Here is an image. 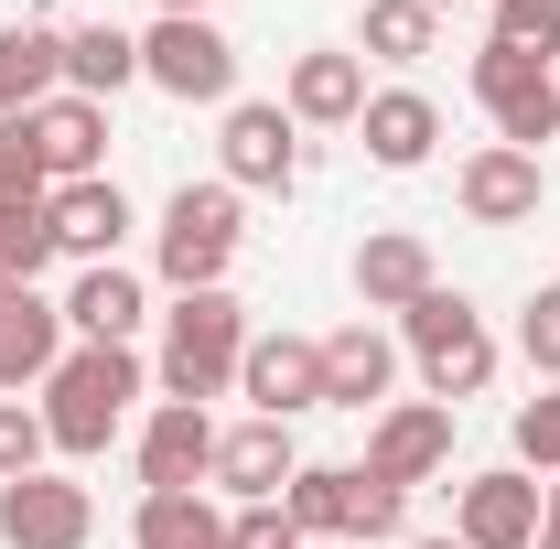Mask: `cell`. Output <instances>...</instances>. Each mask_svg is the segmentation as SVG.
<instances>
[{"instance_id":"30bf717a","label":"cell","mask_w":560,"mask_h":549,"mask_svg":"<svg viewBox=\"0 0 560 549\" xmlns=\"http://www.w3.org/2000/svg\"><path fill=\"white\" fill-rule=\"evenodd\" d=\"M86 539H97V495L75 475L0 484V549H86Z\"/></svg>"},{"instance_id":"4fadbf2b","label":"cell","mask_w":560,"mask_h":549,"mask_svg":"<svg viewBox=\"0 0 560 549\" xmlns=\"http://www.w3.org/2000/svg\"><path fill=\"white\" fill-rule=\"evenodd\" d=\"M302 475V442H291V420H237V431H215V475L237 506H280V484Z\"/></svg>"},{"instance_id":"4dcf8cb0","label":"cell","mask_w":560,"mask_h":549,"mask_svg":"<svg viewBox=\"0 0 560 549\" xmlns=\"http://www.w3.org/2000/svg\"><path fill=\"white\" fill-rule=\"evenodd\" d=\"M517 475H550L560 484V388H539L517 410Z\"/></svg>"},{"instance_id":"ab89813d","label":"cell","mask_w":560,"mask_h":549,"mask_svg":"<svg viewBox=\"0 0 560 549\" xmlns=\"http://www.w3.org/2000/svg\"><path fill=\"white\" fill-rule=\"evenodd\" d=\"M324 549H335V539H324Z\"/></svg>"},{"instance_id":"52a82bcc","label":"cell","mask_w":560,"mask_h":549,"mask_svg":"<svg viewBox=\"0 0 560 549\" xmlns=\"http://www.w3.org/2000/svg\"><path fill=\"white\" fill-rule=\"evenodd\" d=\"M215 162H226L237 195H291V184H302V119H291L280 97H226Z\"/></svg>"},{"instance_id":"1f68e13d","label":"cell","mask_w":560,"mask_h":549,"mask_svg":"<svg viewBox=\"0 0 560 549\" xmlns=\"http://www.w3.org/2000/svg\"><path fill=\"white\" fill-rule=\"evenodd\" d=\"M346 539H410V484L355 475V517H346Z\"/></svg>"},{"instance_id":"5b68a950","label":"cell","mask_w":560,"mask_h":549,"mask_svg":"<svg viewBox=\"0 0 560 549\" xmlns=\"http://www.w3.org/2000/svg\"><path fill=\"white\" fill-rule=\"evenodd\" d=\"M140 86H162V97H184V108H226V97H237V44L215 33L206 11H162V22L140 33Z\"/></svg>"},{"instance_id":"836d02e7","label":"cell","mask_w":560,"mask_h":549,"mask_svg":"<svg viewBox=\"0 0 560 549\" xmlns=\"http://www.w3.org/2000/svg\"><path fill=\"white\" fill-rule=\"evenodd\" d=\"M517 355L560 388V280H550V291H528V313H517Z\"/></svg>"},{"instance_id":"2e32d148","label":"cell","mask_w":560,"mask_h":549,"mask_svg":"<svg viewBox=\"0 0 560 549\" xmlns=\"http://www.w3.org/2000/svg\"><path fill=\"white\" fill-rule=\"evenodd\" d=\"M215 475V420L195 399H162L140 420V495H173V484H206Z\"/></svg>"},{"instance_id":"cb8c5ba5","label":"cell","mask_w":560,"mask_h":549,"mask_svg":"<svg viewBox=\"0 0 560 549\" xmlns=\"http://www.w3.org/2000/svg\"><path fill=\"white\" fill-rule=\"evenodd\" d=\"M130 549H226V506H215L206 484L140 495V506H130Z\"/></svg>"},{"instance_id":"7a4b0ae2","label":"cell","mask_w":560,"mask_h":549,"mask_svg":"<svg viewBox=\"0 0 560 549\" xmlns=\"http://www.w3.org/2000/svg\"><path fill=\"white\" fill-rule=\"evenodd\" d=\"M237 355H248V302L237 291H173L162 313V399H195L237 388Z\"/></svg>"},{"instance_id":"3957f363","label":"cell","mask_w":560,"mask_h":549,"mask_svg":"<svg viewBox=\"0 0 560 549\" xmlns=\"http://www.w3.org/2000/svg\"><path fill=\"white\" fill-rule=\"evenodd\" d=\"M399 335H410V355H420V388L442 399V410H464V399H486L495 388V335L475 324V302L464 291H420L410 313H399Z\"/></svg>"},{"instance_id":"e575fe53","label":"cell","mask_w":560,"mask_h":549,"mask_svg":"<svg viewBox=\"0 0 560 549\" xmlns=\"http://www.w3.org/2000/svg\"><path fill=\"white\" fill-rule=\"evenodd\" d=\"M226 549H313V539H302L280 506H237V517H226Z\"/></svg>"},{"instance_id":"ac0fdd59","label":"cell","mask_w":560,"mask_h":549,"mask_svg":"<svg viewBox=\"0 0 560 549\" xmlns=\"http://www.w3.org/2000/svg\"><path fill=\"white\" fill-rule=\"evenodd\" d=\"M33 151H44V173H55V184H97V173H108V108H97V97H44V108H33Z\"/></svg>"},{"instance_id":"9c48e42d","label":"cell","mask_w":560,"mask_h":549,"mask_svg":"<svg viewBox=\"0 0 560 549\" xmlns=\"http://www.w3.org/2000/svg\"><path fill=\"white\" fill-rule=\"evenodd\" d=\"M539 506H550V484H528L517 464L464 475L453 484V539L464 549H539Z\"/></svg>"},{"instance_id":"9a60e30c","label":"cell","mask_w":560,"mask_h":549,"mask_svg":"<svg viewBox=\"0 0 560 549\" xmlns=\"http://www.w3.org/2000/svg\"><path fill=\"white\" fill-rule=\"evenodd\" d=\"M453 206L475 215V226H528V215H539V151H506V140L464 151V173H453Z\"/></svg>"},{"instance_id":"83f0119b","label":"cell","mask_w":560,"mask_h":549,"mask_svg":"<svg viewBox=\"0 0 560 549\" xmlns=\"http://www.w3.org/2000/svg\"><path fill=\"white\" fill-rule=\"evenodd\" d=\"M44 195H55V173L33 151V119H0V215H33Z\"/></svg>"},{"instance_id":"f35d334b","label":"cell","mask_w":560,"mask_h":549,"mask_svg":"<svg viewBox=\"0 0 560 549\" xmlns=\"http://www.w3.org/2000/svg\"><path fill=\"white\" fill-rule=\"evenodd\" d=\"M431 11H475V0H431Z\"/></svg>"},{"instance_id":"f546056e","label":"cell","mask_w":560,"mask_h":549,"mask_svg":"<svg viewBox=\"0 0 560 549\" xmlns=\"http://www.w3.org/2000/svg\"><path fill=\"white\" fill-rule=\"evenodd\" d=\"M44 410L33 399H0V484H22V475H44Z\"/></svg>"},{"instance_id":"e0dca14e","label":"cell","mask_w":560,"mask_h":549,"mask_svg":"<svg viewBox=\"0 0 560 549\" xmlns=\"http://www.w3.org/2000/svg\"><path fill=\"white\" fill-rule=\"evenodd\" d=\"M280 108H291L302 130H355V119H366V55H346V44H324V55H291Z\"/></svg>"},{"instance_id":"277c9868","label":"cell","mask_w":560,"mask_h":549,"mask_svg":"<svg viewBox=\"0 0 560 549\" xmlns=\"http://www.w3.org/2000/svg\"><path fill=\"white\" fill-rule=\"evenodd\" d=\"M237 237H248L237 184H226V173H215V184H184V195L162 206V280H173V291H226Z\"/></svg>"},{"instance_id":"484cf974","label":"cell","mask_w":560,"mask_h":549,"mask_svg":"<svg viewBox=\"0 0 560 549\" xmlns=\"http://www.w3.org/2000/svg\"><path fill=\"white\" fill-rule=\"evenodd\" d=\"M280 517H291L313 549L346 539V517H355V464H302V475L280 484Z\"/></svg>"},{"instance_id":"4316f807","label":"cell","mask_w":560,"mask_h":549,"mask_svg":"<svg viewBox=\"0 0 560 549\" xmlns=\"http://www.w3.org/2000/svg\"><path fill=\"white\" fill-rule=\"evenodd\" d=\"M431 44H442L431 0H366V22H355V55H377V66H420Z\"/></svg>"},{"instance_id":"d6a6232c","label":"cell","mask_w":560,"mask_h":549,"mask_svg":"<svg viewBox=\"0 0 560 549\" xmlns=\"http://www.w3.org/2000/svg\"><path fill=\"white\" fill-rule=\"evenodd\" d=\"M495 44H517V55H560V0H495Z\"/></svg>"},{"instance_id":"7c38bea8","label":"cell","mask_w":560,"mask_h":549,"mask_svg":"<svg viewBox=\"0 0 560 549\" xmlns=\"http://www.w3.org/2000/svg\"><path fill=\"white\" fill-rule=\"evenodd\" d=\"M44 226H55V259H75V270H108L119 259V237H130V195L97 173V184H55L44 195Z\"/></svg>"},{"instance_id":"7402d4cb","label":"cell","mask_w":560,"mask_h":549,"mask_svg":"<svg viewBox=\"0 0 560 549\" xmlns=\"http://www.w3.org/2000/svg\"><path fill=\"white\" fill-rule=\"evenodd\" d=\"M140 313H151V291H140L119 259H108V270H75V291H66V335L75 344H130Z\"/></svg>"},{"instance_id":"44dd1931","label":"cell","mask_w":560,"mask_h":549,"mask_svg":"<svg viewBox=\"0 0 560 549\" xmlns=\"http://www.w3.org/2000/svg\"><path fill=\"white\" fill-rule=\"evenodd\" d=\"M44 97H66V33L0 22V119H33Z\"/></svg>"},{"instance_id":"8d00e7d4","label":"cell","mask_w":560,"mask_h":549,"mask_svg":"<svg viewBox=\"0 0 560 549\" xmlns=\"http://www.w3.org/2000/svg\"><path fill=\"white\" fill-rule=\"evenodd\" d=\"M399 549H464V539H399Z\"/></svg>"},{"instance_id":"603a6c76","label":"cell","mask_w":560,"mask_h":549,"mask_svg":"<svg viewBox=\"0 0 560 549\" xmlns=\"http://www.w3.org/2000/svg\"><path fill=\"white\" fill-rule=\"evenodd\" d=\"M431 280H442V270H431V248H420L410 226H388V237L355 248V302H366V313H410Z\"/></svg>"},{"instance_id":"8fae6325","label":"cell","mask_w":560,"mask_h":549,"mask_svg":"<svg viewBox=\"0 0 560 549\" xmlns=\"http://www.w3.org/2000/svg\"><path fill=\"white\" fill-rule=\"evenodd\" d=\"M442 464H453V410H442V399H399V410L366 420V464H355V475H377V484H431Z\"/></svg>"},{"instance_id":"d4e9b609","label":"cell","mask_w":560,"mask_h":549,"mask_svg":"<svg viewBox=\"0 0 560 549\" xmlns=\"http://www.w3.org/2000/svg\"><path fill=\"white\" fill-rule=\"evenodd\" d=\"M66 86L75 97H119V86H140V33H119V22H75L66 33Z\"/></svg>"},{"instance_id":"60d3db41","label":"cell","mask_w":560,"mask_h":549,"mask_svg":"<svg viewBox=\"0 0 560 549\" xmlns=\"http://www.w3.org/2000/svg\"><path fill=\"white\" fill-rule=\"evenodd\" d=\"M550 75H560V66H550Z\"/></svg>"},{"instance_id":"74e56055","label":"cell","mask_w":560,"mask_h":549,"mask_svg":"<svg viewBox=\"0 0 560 549\" xmlns=\"http://www.w3.org/2000/svg\"><path fill=\"white\" fill-rule=\"evenodd\" d=\"M151 11H206V0H151Z\"/></svg>"},{"instance_id":"6da1fadb","label":"cell","mask_w":560,"mask_h":549,"mask_svg":"<svg viewBox=\"0 0 560 549\" xmlns=\"http://www.w3.org/2000/svg\"><path fill=\"white\" fill-rule=\"evenodd\" d=\"M140 388H151V377H140L130 344H66V366L44 377V442H55L66 464H97V453L119 442V420H130Z\"/></svg>"},{"instance_id":"8992f818","label":"cell","mask_w":560,"mask_h":549,"mask_svg":"<svg viewBox=\"0 0 560 549\" xmlns=\"http://www.w3.org/2000/svg\"><path fill=\"white\" fill-rule=\"evenodd\" d=\"M475 108L495 119L506 151H539V140H560V75L539 66V55H517V44L486 33V55H475Z\"/></svg>"},{"instance_id":"d590c367","label":"cell","mask_w":560,"mask_h":549,"mask_svg":"<svg viewBox=\"0 0 560 549\" xmlns=\"http://www.w3.org/2000/svg\"><path fill=\"white\" fill-rule=\"evenodd\" d=\"M539 549H560V484H550V506H539Z\"/></svg>"},{"instance_id":"f1b7e54d","label":"cell","mask_w":560,"mask_h":549,"mask_svg":"<svg viewBox=\"0 0 560 549\" xmlns=\"http://www.w3.org/2000/svg\"><path fill=\"white\" fill-rule=\"evenodd\" d=\"M44 270H55V226H44V206L0 215V291H44Z\"/></svg>"},{"instance_id":"5bb4252c","label":"cell","mask_w":560,"mask_h":549,"mask_svg":"<svg viewBox=\"0 0 560 549\" xmlns=\"http://www.w3.org/2000/svg\"><path fill=\"white\" fill-rule=\"evenodd\" d=\"M66 302H44V291H0V399H22V388H44L55 366H66Z\"/></svg>"},{"instance_id":"ba28073f","label":"cell","mask_w":560,"mask_h":549,"mask_svg":"<svg viewBox=\"0 0 560 549\" xmlns=\"http://www.w3.org/2000/svg\"><path fill=\"white\" fill-rule=\"evenodd\" d=\"M237 399H248L259 420L324 410V335H248V355H237Z\"/></svg>"},{"instance_id":"ffe728a7","label":"cell","mask_w":560,"mask_h":549,"mask_svg":"<svg viewBox=\"0 0 560 549\" xmlns=\"http://www.w3.org/2000/svg\"><path fill=\"white\" fill-rule=\"evenodd\" d=\"M355 130H366V162H377V173H420L431 140H442V108H431L420 86H366V119H355Z\"/></svg>"},{"instance_id":"d6986e66","label":"cell","mask_w":560,"mask_h":549,"mask_svg":"<svg viewBox=\"0 0 560 549\" xmlns=\"http://www.w3.org/2000/svg\"><path fill=\"white\" fill-rule=\"evenodd\" d=\"M388 377H399V344L377 335L366 313L324 335V410H377V399H388Z\"/></svg>"}]
</instances>
